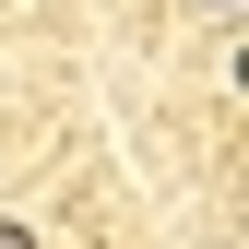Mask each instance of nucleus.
<instances>
[{"label": "nucleus", "instance_id": "obj_1", "mask_svg": "<svg viewBox=\"0 0 249 249\" xmlns=\"http://www.w3.org/2000/svg\"><path fill=\"white\" fill-rule=\"evenodd\" d=\"M0 249H36V226H0Z\"/></svg>", "mask_w": 249, "mask_h": 249}, {"label": "nucleus", "instance_id": "obj_2", "mask_svg": "<svg viewBox=\"0 0 249 249\" xmlns=\"http://www.w3.org/2000/svg\"><path fill=\"white\" fill-rule=\"evenodd\" d=\"M213 12H237V0H213Z\"/></svg>", "mask_w": 249, "mask_h": 249}]
</instances>
